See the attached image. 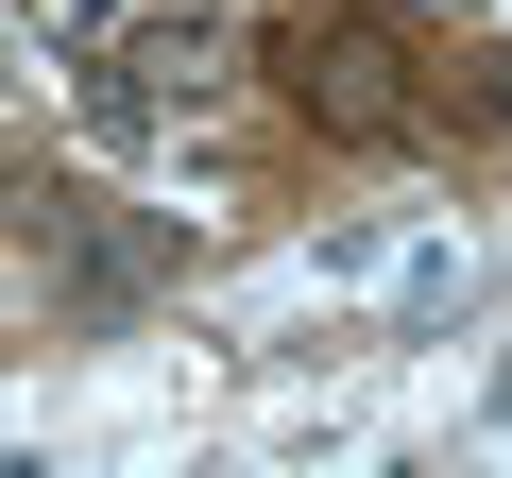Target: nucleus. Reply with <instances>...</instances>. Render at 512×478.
Masks as SVG:
<instances>
[{"mask_svg": "<svg viewBox=\"0 0 512 478\" xmlns=\"http://www.w3.org/2000/svg\"><path fill=\"white\" fill-rule=\"evenodd\" d=\"M35 257H52V274H69V291H86V308H120V291H137V274H154V239H103V222H86V205H52V222H35Z\"/></svg>", "mask_w": 512, "mask_h": 478, "instance_id": "2", "label": "nucleus"}, {"mask_svg": "<svg viewBox=\"0 0 512 478\" xmlns=\"http://www.w3.org/2000/svg\"><path fill=\"white\" fill-rule=\"evenodd\" d=\"M291 69H308V120H342V137H410V52H393L376 18H342V35H308Z\"/></svg>", "mask_w": 512, "mask_h": 478, "instance_id": "1", "label": "nucleus"}]
</instances>
